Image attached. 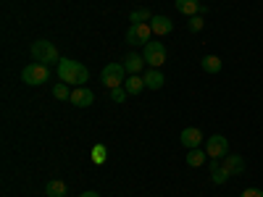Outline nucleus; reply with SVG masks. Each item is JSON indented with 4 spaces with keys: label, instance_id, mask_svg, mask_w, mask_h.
<instances>
[{
    "label": "nucleus",
    "instance_id": "nucleus-17",
    "mask_svg": "<svg viewBox=\"0 0 263 197\" xmlns=\"http://www.w3.org/2000/svg\"><path fill=\"white\" fill-rule=\"evenodd\" d=\"M205 158H208V152L205 150H200V147H195V150H190L187 152V166H192V168H200L203 163H205Z\"/></svg>",
    "mask_w": 263,
    "mask_h": 197
},
{
    "label": "nucleus",
    "instance_id": "nucleus-12",
    "mask_svg": "<svg viewBox=\"0 0 263 197\" xmlns=\"http://www.w3.org/2000/svg\"><path fill=\"white\" fill-rule=\"evenodd\" d=\"M208 173H211V182L213 184H227V179H229V173H227V168H224L221 161H211L208 163Z\"/></svg>",
    "mask_w": 263,
    "mask_h": 197
},
{
    "label": "nucleus",
    "instance_id": "nucleus-21",
    "mask_svg": "<svg viewBox=\"0 0 263 197\" xmlns=\"http://www.w3.org/2000/svg\"><path fill=\"white\" fill-rule=\"evenodd\" d=\"M150 18H153V13H150L147 8H137V11L129 13V21H132V24H147Z\"/></svg>",
    "mask_w": 263,
    "mask_h": 197
},
{
    "label": "nucleus",
    "instance_id": "nucleus-6",
    "mask_svg": "<svg viewBox=\"0 0 263 197\" xmlns=\"http://www.w3.org/2000/svg\"><path fill=\"white\" fill-rule=\"evenodd\" d=\"M205 152H208V158L211 161H221L229 155V140L224 134H211L205 140Z\"/></svg>",
    "mask_w": 263,
    "mask_h": 197
},
{
    "label": "nucleus",
    "instance_id": "nucleus-13",
    "mask_svg": "<svg viewBox=\"0 0 263 197\" xmlns=\"http://www.w3.org/2000/svg\"><path fill=\"white\" fill-rule=\"evenodd\" d=\"M124 90H126L129 95H140L142 90H147V87H145V76H140V74H129L126 82H124Z\"/></svg>",
    "mask_w": 263,
    "mask_h": 197
},
{
    "label": "nucleus",
    "instance_id": "nucleus-24",
    "mask_svg": "<svg viewBox=\"0 0 263 197\" xmlns=\"http://www.w3.org/2000/svg\"><path fill=\"white\" fill-rule=\"evenodd\" d=\"M108 92H111V100H114V103H124V100L129 97V92L124 90V84H121V87H114V90H108Z\"/></svg>",
    "mask_w": 263,
    "mask_h": 197
},
{
    "label": "nucleus",
    "instance_id": "nucleus-23",
    "mask_svg": "<svg viewBox=\"0 0 263 197\" xmlns=\"http://www.w3.org/2000/svg\"><path fill=\"white\" fill-rule=\"evenodd\" d=\"M190 32H203V27H205V16H200V13H197V16H190Z\"/></svg>",
    "mask_w": 263,
    "mask_h": 197
},
{
    "label": "nucleus",
    "instance_id": "nucleus-20",
    "mask_svg": "<svg viewBox=\"0 0 263 197\" xmlns=\"http://www.w3.org/2000/svg\"><path fill=\"white\" fill-rule=\"evenodd\" d=\"M66 189H69V187H66L61 179H53V182L45 184V194L48 197H66Z\"/></svg>",
    "mask_w": 263,
    "mask_h": 197
},
{
    "label": "nucleus",
    "instance_id": "nucleus-22",
    "mask_svg": "<svg viewBox=\"0 0 263 197\" xmlns=\"http://www.w3.org/2000/svg\"><path fill=\"white\" fill-rule=\"evenodd\" d=\"M71 84H66V82H58L55 87H53V95L58 97V100H71V92L74 90H69Z\"/></svg>",
    "mask_w": 263,
    "mask_h": 197
},
{
    "label": "nucleus",
    "instance_id": "nucleus-4",
    "mask_svg": "<svg viewBox=\"0 0 263 197\" xmlns=\"http://www.w3.org/2000/svg\"><path fill=\"white\" fill-rule=\"evenodd\" d=\"M142 58L145 63L150 66V69H161V66L166 63V48L161 40H150L147 45L142 48Z\"/></svg>",
    "mask_w": 263,
    "mask_h": 197
},
{
    "label": "nucleus",
    "instance_id": "nucleus-9",
    "mask_svg": "<svg viewBox=\"0 0 263 197\" xmlns=\"http://www.w3.org/2000/svg\"><path fill=\"white\" fill-rule=\"evenodd\" d=\"M92 100H95V92L92 90H87V87H77V90L71 92V105H77V108H90L92 105Z\"/></svg>",
    "mask_w": 263,
    "mask_h": 197
},
{
    "label": "nucleus",
    "instance_id": "nucleus-25",
    "mask_svg": "<svg viewBox=\"0 0 263 197\" xmlns=\"http://www.w3.org/2000/svg\"><path fill=\"white\" fill-rule=\"evenodd\" d=\"M239 197H263V192L255 189V187H248V189H242V194H239Z\"/></svg>",
    "mask_w": 263,
    "mask_h": 197
},
{
    "label": "nucleus",
    "instance_id": "nucleus-11",
    "mask_svg": "<svg viewBox=\"0 0 263 197\" xmlns=\"http://www.w3.org/2000/svg\"><path fill=\"white\" fill-rule=\"evenodd\" d=\"M221 163H224L229 176H239V173L245 171V158L242 155H227V158H221Z\"/></svg>",
    "mask_w": 263,
    "mask_h": 197
},
{
    "label": "nucleus",
    "instance_id": "nucleus-15",
    "mask_svg": "<svg viewBox=\"0 0 263 197\" xmlns=\"http://www.w3.org/2000/svg\"><path fill=\"white\" fill-rule=\"evenodd\" d=\"M142 63H145V58L140 53H129L124 58V69H126V74H140L142 71Z\"/></svg>",
    "mask_w": 263,
    "mask_h": 197
},
{
    "label": "nucleus",
    "instance_id": "nucleus-3",
    "mask_svg": "<svg viewBox=\"0 0 263 197\" xmlns=\"http://www.w3.org/2000/svg\"><path fill=\"white\" fill-rule=\"evenodd\" d=\"M32 55H34L37 63H45V66L61 61V55H58V50H55V45L50 40H34L32 42Z\"/></svg>",
    "mask_w": 263,
    "mask_h": 197
},
{
    "label": "nucleus",
    "instance_id": "nucleus-2",
    "mask_svg": "<svg viewBox=\"0 0 263 197\" xmlns=\"http://www.w3.org/2000/svg\"><path fill=\"white\" fill-rule=\"evenodd\" d=\"M48 79H50V69L45 63H37V61L24 66V71H21V82L29 87H42V84H48Z\"/></svg>",
    "mask_w": 263,
    "mask_h": 197
},
{
    "label": "nucleus",
    "instance_id": "nucleus-8",
    "mask_svg": "<svg viewBox=\"0 0 263 197\" xmlns=\"http://www.w3.org/2000/svg\"><path fill=\"white\" fill-rule=\"evenodd\" d=\"M179 140H182V145L187 150H195V147H200V142H203V131L197 126H187V129H182Z\"/></svg>",
    "mask_w": 263,
    "mask_h": 197
},
{
    "label": "nucleus",
    "instance_id": "nucleus-5",
    "mask_svg": "<svg viewBox=\"0 0 263 197\" xmlns=\"http://www.w3.org/2000/svg\"><path fill=\"white\" fill-rule=\"evenodd\" d=\"M126 82V69L124 63H108L103 74H100V84L108 87V90H114V87H121Z\"/></svg>",
    "mask_w": 263,
    "mask_h": 197
},
{
    "label": "nucleus",
    "instance_id": "nucleus-16",
    "mask_svg": "<svg viewBox=\"0 0 263 197\" xmlns=\"http://www.w3.org/2000/svg\"><path fill=\"white\" fill-rule=\"evenodd\" d=\"M163 82H166V76L161 74V69H150L145 74V87H147V90H161Z\"/></svg>",
    "mask_w": 263,
    "mask_h": 197
},
{
    "label": "nucleus",
    "instance_id": "nucleus-18",
    "mask_svg": "<svg viewBox=\"0 0 263 197\" xmlns=\"http://www.w3.org/2000/svg\"><path fill=\"white\" fill-rule=\"evenodd\" d=\"M200 69L205 74H218V71H221V58H218V55H205L200 61Z\"/></svg>",
    "mask_w": 263,
    "mask_h": 197
},
{
    "label": "nucleus",
    "instance_id": "nucleus-26",
    "mask_svg": "<svg viewBox=\"0 0 263 197\" xmlns=\"http://www.w3.org/2000/svg\"><path fill=\"white\" fill-rule=\"evenodd\" d=\"M77 197H100L98 192H82V194H77Z\"/></svg>",
    "mask_w": 263,
    "mask_h": 197
},
{
    "label": "nucleus",
    "instance_id": "nucleus-19",
    "mask_svg": "<svg viewBox=\"0 0 263 197\" xmlns=\"http://www.w3.org/2000/svg\"><path fill=\"white\" fill-rule=\"evenodd\" d=\"M90 161L95 163V166H103L105 161H108V147L105 145H92V150H90Z\"/></svg>",
    "mask_w": 263,
    "mask_h": 197
},
{
    "label": "nucleus",
    "instance_id": "nucleus-7",
    "mask_svg": "<svg viewBox=\"0 0 263 197\" xmlns=\"http://www.w3.org/2000/svg\"><path fill=\"white\" fill-rule=\"evenodd\" d=\"M150 37H153L150 21H147V24H132L129 32H126V42H129V45H142L145 48L150 42Z\"/></svg>",
    "mask_w": 263,
    "mask_h": 197
},
{
    "label": "nucleus",
    "instance_id": "nucleus-14",
    "mask_svg": "<svg viewBox=\"0 0 263 197\" xmlns=\"http://www.w3.org/2000/svg\"><path fill=\"white\" fill-rule=\"evenodd\" d=\"M174 6H177V11L184 13V16H197L200 13V0H174Z\"/></svg>",
    "mask_w": 263,
    "mask_h": 197
},
{
    "label": "nucleus",
    "instance_id": "nucleus-1",
    "mask_svg": "<svg viewBox=\"0 0 263 197\" xmlns=\"http://www.w3.org/2000/svg\"><path fill=\"white\" fill-rule=\"evenodd\" d=\"M58 79L66 82V84H77V87H84L90 82V71L87 66L74 61V58H61L58 61Z\"/></svg>",
    "mask_w": 263,
    "mask_h": 197
},
{
    "label": "nucleus",
    "instance_id": "nucleus-10",
    "mask_svg": "<svg viewBox=\"0 0 263 197\" xmlns=\"http://www.w3.org/2000/svg\"><path fill=\"white\" fill-rule=\"evenodd\" d=\"M150 29H153V34L163 37V34H168V32L174 29V21H171L168 16H153V18H150Z\"/></svg>",
    "mask_w": 263,
    "mask_h": 197
}]
</instances>
